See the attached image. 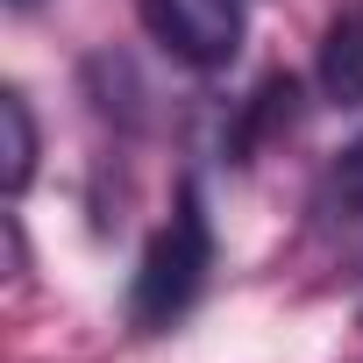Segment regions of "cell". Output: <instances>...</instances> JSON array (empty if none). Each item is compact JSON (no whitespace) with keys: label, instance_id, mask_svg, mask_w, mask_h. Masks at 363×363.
<instances>
[{"label":"cell","instance_id":"1","mask_svg":"<svg viewBox=\"0 0 363 363\" xmlns=\"http://www.w3.org/2000/svg\"><path fill=\"white\" fill-rule=\"evenodd\" d=\"M207 271H214V228H207V207H200V193L186 186V193H178V207H171V221L150 235V250H143V264H135L128 320H135L143 335L171 328L178 313H186V306L200 299Z\"/></svg>","mask_w":363,"mask_h":363},{"label":"cell","instance_id":"2","mask_svg":"<svg viewBox=\"0 0 363 363\" xmlns=\"http://www.w3.org/2000/svg\"><path fill=\"white\" fill-rule=\"evenodd\" d=\"M135 15L186 72H228L242 50V0H135Z\"/></svg>","mask_w":363,"mask_h":363},{"label":"cell","instance_id":"3","mask_svg":"<svg viewBox=\"0 0 363 363\" xmlns=\"http://www.w3.org/2000/svg\"><path fill=\"white\" fill-rule=\"evenodd\" d=\"M313 79H320V100H335V107H363V8H349V15L328 22Z\"/></svg>","mask_w":363,"mask_h":363},{"label":"cell","instance_id":"4","mask_svg":"<svg viewBox=\"0 0 363 363\" xmlns=\"http://www.w3.org/2000/svg\"><path fill=\"white\" fill-rule=\"evenodd\" d=\"M0 128H8V193L22 200L29 178H36V114H29V100L15 86L0 93Z\"/></svg>","mask_w":363,"mask_h":363},{"label":"cell","instance_id":"5","mask_svg":"<svg viewBox=\"0 0 363 363\" xmlns=\"http://www.w3.org/2000/svg\"><path fill=\"white\" fill-rule=\"evenodd\" d=\"M356 207H363V135L328 164V186H320V214L328 221H349Z\"/></svg>","mask_w":363,"mask_h":363}]
</instances>
